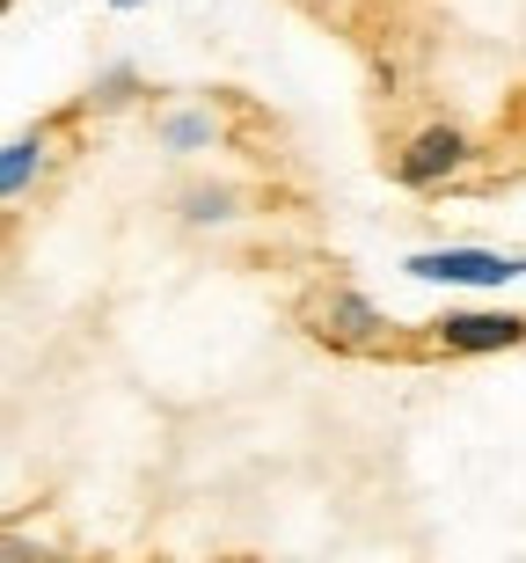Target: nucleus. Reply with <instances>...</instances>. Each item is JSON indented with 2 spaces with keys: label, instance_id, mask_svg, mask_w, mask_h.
I'll use <instances>...</instances> for the list:
<instances>
[{
  "label": "nucleus",
  "instance_id": "1",
  "mask_svg": "<svg viewBox=\"0 0 526 563\" xmlns=\"http://www.w3.org/2000/svg\"><path fill=\"white\" fill-rule=\"evenodd\" d=\"M402 272L417 286H454V292H497L526 278V250H475V242H446V250H410Z\"/></svg>",
  "mask_w": 526,
  "mask_h": 563
},
{
  "label": "nucleus",
  "instance_id": "2",
  "mask_svg": "<svg viewBox=\"0 0 526 563\" xmlns=\"http://www.w3.org/2000/svg\"><path fill=\"white\" fill-rule=\"evenodd\" d=\"M468 132L461 125H424V132H410V140L395 146V162H388V176H395V190H439V184H454L468 168Z\"/></svg>",
  "mask_w": 526,
  "mask_h": 563
},
{
  "label": "nucleus",
  "instance_id": "3",
  "mask_svg": "<svg viewBox=\"0 0 526 563\" xmlns=\"http://www.w3.org/2000/svg\"><path fill=\"white\" fill-rule=\"evenodd\" d=\"M432 344L446 358H490V352H519L526 344V314L512 308H446L432 322Z\"/></svg>",
  "mask_w": 526,
  "mask_h": 563
},
{
  "label": "nucleus",
  "instance_id": "4",
  "mask_svg": "<svg viewBox=\"0 0 526 563\" xmlns=\"http://www.w3.org/2000/svg\"><path fill=\"white\" fill-rule=\"evenodd\" d=\"M315 336L337 344V352H373L380 336H388V314H380L358 286H329L315 300Z\"/></svg>",
  "mask_w": 526,
  "mask_h": 563
},
{
  "label": "nucleus",
  "instance_id": "5",
  "mask_svg": "<svg viewBox=\"0 0 526 563\" xmlns=\"http://www.w3.org/2000/svg\"><path fill=\"white\" fill-rule=\"evenodd\" d=\"M44 168H52V125L15 132V140L0 146V198H8V206H15V198H30V184H37Z\"/></svg>",
  "mask_w": 526,
  "mask_h": 563
},
{
  "label": "nucleus",
  "instance_id": "6",
  "mask_svg": "<svg viewBox=\"0 0 526 563\" xmlns=\"http://www.w3.org/2000/svg\"><path fill=\"white\" fill-rule=\"evenodd\" d=\"M154 140H161V154H212L220 118H212L205 103H169L161 118H154Z\"/></svg>",
  "mask_w": 526,
  "mask_h": 563
},
{
  "label": "nucleus",
  "instance_id": "7",
  "mask_svg": "<svg viewBox=\"0 0 526 563\" xmlns=\"http://www.w3.org/2000/svg\"><path fill=\"white\" fill-rule=\"evenodd\" d=\"M176 212H183V228H198V234L234 228V220H242V190L234 184H190L183 198H176Z\"/></svg>",
  "mask_w": 526,
  "mask_h": 563
},
{
  "label": "nucleus",
  "instance_id": "8",
  "mask_svg": "<svg viewBox=\"0 0 526 563\" xmlns=\"http://www.w3.org/2000/svg\"><path fill=\"white\" fill-rule=\"evenodd\" d=\"M132 96H139V66H103L96 88H88V103H96V110H125Z\"/></svg>",
  "mask_w": 526,
  "mask_h": 563
},
{
  "label": "nucleus",
  "instance_id": "9",
  "mask_svg": "<svg viewBox=\"0 0 526 563\" xmlns=\"http://www.w3.org/2000/svg\"><path fill=\"white\" fill-rule=\"evenodd\" d=\"M8 563H52V556H44V549H37V556H30V542H22V534H15V542H8Z\"/></svg>",
  "mask_w": 526,
  "mask_h": 563
},
{
  "label": "nucleus",
  "instance_id": "10",
  "mask_svg": "<svg viewBox=\"0 0 526 563\" xmlns=\"http://www.w3.org/2000/svg\"><path fill=\"white\" fill-rule=\"evenodd\" d=\"M110 8H139V0H110Z\"/></svg>",
  "mask_w": 526,
  "mask_h": 563
}]
</instances>
